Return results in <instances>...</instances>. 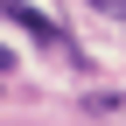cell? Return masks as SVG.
Returning <instances> with one entry per match:
<instances>
[{
	"instance_id": "2",
	"label": "cell",
	"mask_w": 126,
	"mask_h": 126,
	"mask_svg": "<svg viewBox=\"0 0 126 126\" xmlns=\"http://www.w3.org/2000/svg\"><path fill=\"white\" fill-rule=\"evenodd\" d=\"M84 112H98V119L105 112H126V91H84Z\"/></svg>"
},
{
	"instance_id": "3",
	"label": "cell",
	"mask_w": 126,
	"mask_h": 126,
	"mask_svg": "<svg viewBox=\"0 0 126 126\" xmlns=\"http://www.w3.org/2000/svg\"><path fill=\"white\" fill-rule=\"evenodd\" d=\"M98 14H126V0H98Z\"/></svg>"
},
{
	"instance_id": "1",
	"label": "cell",
	"mask_w": 126,
	"mask_h": 126,
	"mask_svg": "<svg viewBox=\"0 0 126 126\" xmlns=\"http://www.w3.org/2000/svg\"><path fill=\"white\" fill-rule=\"evenodd\" d=\"M0 21H14V28H28V35H35V42H49V49L63 42V28H56V21H49L42 7H28V0H0Z\"/></svg>"
},
{
	"instance_id": "4",
	"label": "cell",
	"mask_w": 126,
	"mask_h": 126,
	"mask_svg": "<svg viewBox=\"0 0 126 126\" xmlns=\"http://www.w3.org/2000/svg\"><path fill=\"white\" fill-rule=\"evenodd\" d=\"M0 77H7V70H0Z\"/></svg>"
}]
</instances>
